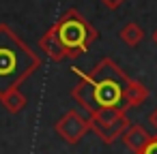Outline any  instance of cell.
Wrapping results in <instances>:
<instances>
[{
	"label": "cell",
	"mask_w": 157,
	"mask_h": 154,
	"mask_svg": "<svg viewBox=\"0 0 157 154\" xmlns=\"http://www.w3.org/2000/svg\"><path fill=\"white\" fill-rule=\"evenodd\" d=\"M71 71L80 77L78 86L71 90V96L84 111L95 113L110 107L123 109L125 90L131 79L112 58H101L88 73H82L78 66H71Z\"/></svg>",
	"instance_id": "6da1fadb"
},
{
	"label": "cell",
	"mask_w": 157,
	"mask_h": 154,
	"mask_svg": "<svg viewBox=\"0 0 157 154\" xmlns=\"http://www.w3.org/2000/svg\"><path fill=\"white\" fill-rule=\"evenodd\" d=\"M41 69V58L33 52L11 26L0 24V103L20 92V86Z\"/></svg>",
	"instance_id": "7a4b0ae2"
},
{
	"label": "cell",
	"mask_w": 157,
	"mask_h": 154,
	"mask_svg": "<svg viewBox=\"0 0 157 154\" xmlns=\"http://www.w3.org/2000/svg\"><path fill=\"white\" fill-rule=\"evenodd\" d=\"M58 41V45L63 47L67 58H80L82 54L88 52L90 43L97 41L99 32L90 26V22L78 11V9H69L65 11L54 26L50 28Z\"/></svg>",
	"instance_id": "3957f363"
},
{
	"label": "cell",
	"mask_w": 157,
	"mask_h": 154,
	"mask_svg": "<svg viewBox=\"0 0 157 154\" xmlns=\"http://www.w3.org/2000/svg\"><path fill=\"white\" fill-rule=\"evenodd\" d=\"M90 131L103 141V143H114L116 139L123 137V133L129 128V118L127 111L121 107H110V109H99L90 113L88 118Z\"/></svg>",
	"instance_id": "277c9868"
},
{
	"label": "cell",
	"mask_w": 157,
	"mask_h": 154,
	"mask_svg": "<svg viewBox=\"0 0 157 154\" xmlns=\"http://www.w3.org/2000/svg\"><path fill=\"white\" fill-rule=\"evenodd\" d=\"M54 131L58 133V137L69 143V145H75L82 141V137L90 131V122L88 118H84L78 109H69L65 116H60L54 124Z\"/></svg>",
	"instance_id": "5b68a950"
},
{
	"label": "cell",
	"mask_w": 157,
	"mask_h": 154,
	"mask_svg": "<svg viewBox=\"0 0 157 154\" xmlns=\"http://www.w3.org/2000/svg\"><path fill=\"white\" fill-rule=\"evenodd\" d=\"M123 143L133 152V154H140L142 152V148L148 143V139H151V135H148V131L142 126V124H129V128L123 133Z\"/></svg>",
	"instance_id": "8992f818"
},
{
	"label": "cell",
	"mask_w": 157,
	"mask_h": 154,
	"mask_svg": "<svg viewBox=\"0 0 157 154\" xmlns=\"http://www.w3.org/2000/svg\"><path fill=\"white\" fill-rule=\"evenodd\" d=\"M148 88L142 84V81H138V79H131L129 81V86H127V90H125V98H123V109L127 111V109H133V107H140L146 98H148Z\"/></svg>",
	"instance_id": "52a82bcc"
},
{
	"label": "cell",
	"mask_w": 157,
	"mask_h": 154,
	"mask_svg": "<svg viewBox=\"0 0 157 154\" xmlns=\"http://www.w3.org/2000/svg\"><path fill=\"white\" fill-rule=\"evenodd\" d=\"M39 47H41V52H45L48 58L54 60V62H63V60H67V56H65L63 47L58 45V41H56V37H54L52 30H48L45 34H41V39H39Z\"/></svg>",
	"instance_id": "ba28073f"
},
{
	"label": "cell",
	"mask_w": 157,
	"mask_h": 154,
	"mask_svg": "<svg viewBox=\"0 0 157 154\" xmlns=\"http://www.w3.org/2000/svg\"><path fill=\"white\" fill-rule=\"evenodd\" d=\"M118 37H121V41H123L125 45L138 47V45L142 43V39H144V30H142L136 22H129V24H125V26L121 28Z\"/></svg>",
	"instance_id": "9c48e42d"
},
{
	"label": "cell",
	"mask_w": 157,
	"mask_h": 154,
	"mask_svg": "<svg viewBox=\"0 0 157 154\" xmlns=\"http://www.w3.org/2000/svg\"><path fill=\"white\" fill-rule=\"evenodd\" d=\"M140 154H157V135H151L148 143L142 148V152H140Z\"/></svg>",
	"instance_id": "30bf717a"
},
{
	"label": "cell",
	"mask_w": 157,
	"mask_h": 154,
	"mask_svg": "<svg viewBox=\"0 0 157 154\" xmlns=\"http://www.w3.org/2000/svg\"><path fill=\"white\" fill-rule=\"evenodd\" d=\"M101 5H103V7H108L110 11H116L118 7H123V5H125V0H101Z\"/></svg>",
	"instance_id": "8fae6325"
},
{
	"label": "cell",
	"mask_w": 157,
	"mask_h": 154,
	"mask_svg": "<svg viewBox=\"0 0 157 154\" xmlns=\"http://www.w3.org/2000/svg\"><path fill=\"white\" fill-rule=\"evenodd\" d=\"M148 124H151V126L157 131V107H155V109L148 113Z\"/></svg>",
	"instance_id": "7c38bea8"
},
{
	"label": "cell",
	"mask_w": 157,
	"mask_h": 154,
	"mask_svg": "<svg viewBox=\"0 0 157 154\" xmlns=\"http://www.w3.org/2000/svg\"><path fill=\"white\" fill-rule=\"evenodd\" d=\"M153 43H155V45H157V30H155V32H153Z\"/></svg>",
	"instance_id": "4fadbf2b"
}]
</instances>
